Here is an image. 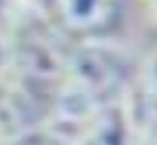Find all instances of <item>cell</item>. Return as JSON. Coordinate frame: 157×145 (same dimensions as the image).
<instances>
[{
	"label": "cell",
	"mask_w": 157,
	"mask_h": 145,
	"mask_svg": "<svg viewBox=\"0 0 157 145\" xmlns=\"http://www.w3.org/2000/svg\"><path fill=\"white\" fill-rule=\"evenodd\" d=\"M85 145H131L129 135L118 119H106L88 136Z\"/></svg>",
	"instance_id": "cell-1"
},
{
	"label": "cell",
	"mask_w": 157,
	"mask_h": 145,
	"mask_svg": "<svg viewBox=\"0 0 157 145\" xmlns=\"http://www.w3.org/2000/svg\"><path fill=\"white\" fill-rule=\"evenodd\" d=\"M18 145H65L62 140H58L50 135H30L25 136Z\"/></svg>",
	"instance_id": "cell-2"
}]
</instances>
